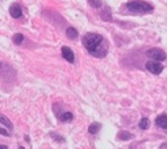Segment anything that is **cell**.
Instances as JSON below:
<instances>
[{
    "label": "cell",
    "mask_w": 167,
    "mask_h": 149,
    "mask_svg": "<svg viewBox=\"0 0 167 149\" xmlns=\"http://www.w3.org/2000/svg\"><path fill=\"white\" fill-rule=\"evenodd\" d=\"M83 45L88 50L90 54H92L96 58H103L108 54V45L103 36L97 33H87L83 37Z\"/></svg>",
    "instance_id": "6da1fadb"
},
{
    "label": "cell",
    "mask_w": 167,
    "mask_h": 149,
    "mask_svg": "<svg viewBox=\"0 0 167 149\" xmlns=\"http://www.w3.org/2000/svg\"><path fill=\"white\" fill-rule=\"evenodd\" d=\"M126 8L133 13H147L154 9L151 4L146 2H141V0H133V2L126 3Z\"/></svg>",
    "instance_id": "7a4b0ae2"
},
{
    "label": "cell",
    "mask_w": 167,
    "mask_h": 149,
    "mask_svg": "<svg viewBox=\"0 0 167 149\" xmlns=\"http://www.w3.org/2000/svg\"><path fill=\"white\" fill-rule=\"evenodd\" d=\"M16 75V71L13 70L9 65H7L4 62H0V78L4 81H9L11 78H13Z\"/></svg>",
    "instance_id": "3957f363"
},
{
    "label": "cell",
    "mask_w": 167,
    "mask_h": 149,
    "mask_svg": "<svg viewBox=\"0 0 167 149\" xmlns=\"http://www.w3.org/2000/svg\"><path fill=\"white\" fill-rule=\"evenodd\" d=\"M146 56L153 58L154 61H157V62H161V61H165L166 60V53L163 52L162 49H158V48H151L149 49L146 52Z\"/></svg>",
    "instance_id": "277c9868"
},
{
    "label": "cell",
    "mask_w": 167,
    "mask_h": 149,
    "mask_svg": "<svg viewBox=\"0 0 167 149\" xmlns=\"http://www.w3.org/2000/svg\"><path fill=\"white\" fill-rule=\"evenodd\" d=\"M146 69L153 74H161L163 70V65L161 62H157V61H149V62H146Z\"/></svg>",
    "instance_id": "5b68a950"
},
{
    "label": "cell",
    "mask_w": 167,
    "mask_h": 149,
    "mask_svg": "<svg viewBox=\"0 0 167 149\" xmlns=\"http://www.w3.org/2000/svg\"><path fill=\"white\" fill-rule=\"evenodd\" d=\"M61 52H62V57L67 61V62H70V63H74L75 62V54H74V52H72L70 48L63 46Z\"/></svg>",
    "instance_id": "8992f818"
},
{
    "label": "cell",
    "mask_w": 167,
    "mask_h": 149,
    "mask_svg": "<svg viewBox=\"0 0 167 149\" xmlns=\"http://www.w3.org/2000/svg\"><path fill=\"white\" fill-rule=\"evenodd\" d=\"M9 13L11 16L13 17V19H20L21 16H23V9H21L20 4H17V3H14L9 7Z\"/></svg>",
    "instance_id": "52a82bcc"
},
{
    "label": "cell",
    "mask_w": 167,
    "mask_h": 149,
    "mask_svg": "<svg viewBox=\"0 0 167 149\" xmlns=\"http://www.w3.org/2000/svg\"><path fill=\"white\" fill-rule=\"evenodd\" d=\"M155 124L163 129H167V115H161L155 119Z\"/></svg>",
    "instance_id": "ba28073f"
},
{
    "label": "cell",
    "mask_w": 167,
    "mask_h": 149,
    "mask_svg": "<svg viewBox=\"0 0 167 149\" xmlns=\"http://www.w3.org/2000/svg\"><path fill=\"white\" fill-rule=\"evenodd\" d=\"M66 34H67V37L70 40H77L78 38V31L75 28H72V27H68L66 29Z\"/></svg>",
    "instance_id": "9c48e42d"
},
{
    "label": "cell",
    "mask_w": 167,
    "mask_h": 149,
    "mask_svg": "<svg viewBox=\"0 0 167 149\" xmlns=\"http://www.w3.org/2000/svg\"><path fill=\"white\" fill-rule=\"evenodd\" d=\"M101 129V124L100 123H92L90 127H88V132L92 133V135H95V133H97Z\"/></svg>",
    "instance_id": "30bf717a"
},
{
    "label": "cell",
    "mask_w": 167,
    "mask_h": 149,
    "mask_svg": "<svg viewBox=\"0 0 167 149\" xmlns=\"http://www.w3.org/2000/svg\"><path fill=\"white\" fill-rule=\"evenodd\" d=\"M117 137H118V140H130V139H133V135L130 132H126V131H121Z\"/></svg>",
    "instance_id": "8fae6325"
},
{
    "label": "cell",
    "mask_w": 167,
    "mask_h": 149,
    "mask_svg": "<svg viewBox=\"0 0 167 149\" xmlns=\"http://www.w3.org/2000/svg\"><path fill=\"white\" fill-rule=\"evenodd\" d=\"M0 123H2V124H4L7 128H9V129H12L13 128V125H12V123L9 121V119H7L4 115H2L0 114Z\"/></svg>",
    "instance_id": "7c38bea8"
},
{
    "label": "cell",
    "mask_w": 167,
    "mask_h": 149,
    "mask_svg": "<svg viewBox=\"0 0 167 149\" xmlns=\"http://www.w3.org/2000/svg\"><path fill=\"white\" fill-rule=\"evenodd\" d=\"M59 118H61V120H62V121H70V120H72V119H74V115H72L71 112L67 111V112H63V114L61 115Z\"/></svg>",
    "instance_id": "4fadbf2b"
},
{
    "label": "cell",
    "mask_w": 167,
    "mask_h": 149,
    "mask_svg": "<svg viewBox=\"0 0 167 149\" xmlns=\"http://www.w3.org/2000/svg\"><path fill=\"white\" fill-rule=\"evenodd\" d=\"M140 128L141 129H147L149 128V125H150V121H149V119L147 118H142L141 119V121H140Z\"/></svg>",
    "instance_id": "5bb4252c"
},
{
    "label": "cell",
    "mask_w": 167,
    "mask_h": 149,
    "mask_svg": "<svg viewBox=\"0 0 167 149\" xmlns=\"http://www.w3.org/2000/svg\"><path fill=\"white\" fill-rule=\"evenodd\" d=\"M24 41V36L21 34V33H16L13 36V42L16 44V45H21Z\"/></svg>",
    "instance_id": "9a60e30c"
},
{
    "label": "cell",
    "mask_w": 167,
    "mask_h": 149,
    "mask_svg": "<svg viewBox=\"0 0 167 149\" xmlns=\"http://www.w3.org/2000/svg\"><path fill=\"white\" fill-rule=\"evenodd\" d=\"M88 3H90L91 7H93V8H100V7H101L100 0H88Z\"/></svg>",
    "instance_id": "2e32d148"
},
{
    "label": "cell",
    "mask_w": 167,
    "mask_h": 149,
    "mask_svg": "<svg viewBox=\"0 0 167 149\" xmlns=\"http://www.w3.org/2000/svg\"><path fill=\"white\" fill-rule=\"evenodd\" d=\"M50 136H52L53 137V139H55L57 141H59V143H62V141H65V139H63V137L62 136H59V135H57V133H50Z\"/></svg>",
    "instance_id": "e0dca14e"
},
{
    "label": "cell",
    "mask_w": 167,
    "mask_h": 149,
    "mask_svg": "<svg viewBox=\"0 0 167 149\" xmlns=\"http://www.w3.org/2000/svg\"><path fill=\"white\" fill-rule=\"evenodd\" d=\"M101 19H103V20H108V21H111L112 20V17H111V13L109 12H103V13H101Z\"/></svg>",
    "instance_id": "ac0fdd59"
},
{
    "label": "cell",
    "mask_w": 167,
    "mask_h": 149,
    "mask_svg": "<svg viewBox=\"0 0 167 149\" xmlns=\"http://www.w3.org/2000/svg\"><path fill=\"white\" fill-rule=\"evenodd\" d=\"M0 135H3V136H9V131H5L4 128H0Z\"/></svg>",
    "instance_id": "d6986e66"
},
{
    "label": "cell",
    "mask_w": 167,
    "mask_h": 149,
    "mask_svg": "<svg viewBox=\"0 0 167 149\" xmlns=\"http://www.w3.org/2000/svg\"><path fill=\"white\" fill-rule=\"evenodd\" d=\"M0 149H8V147L7 145H0Z\"/></svg>",
    "instance_id": "ffe728a7"
},
{
    "label": "cell",
    "mask_w": 167,
    "mask_h": 149,
    "mask_svg": "<svg viewBox=\"0 0 167 149\" xmlns=\"http://www.w3.org/2000/svg\"><path fill=\"white\" fill-rule=\"evenodd\" d=\"M19 149H25V148H23V147H20V148H19Z\"/></svg>",
    "instance_id": "44dd1931"
}]
</instances>
